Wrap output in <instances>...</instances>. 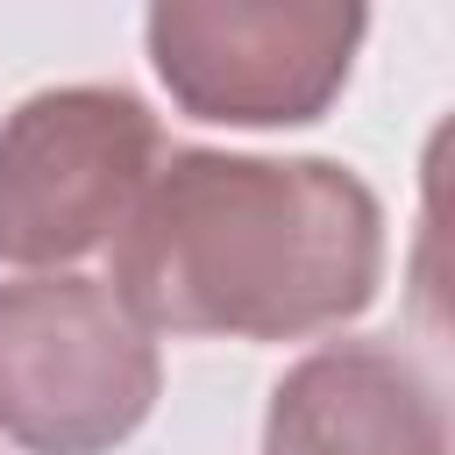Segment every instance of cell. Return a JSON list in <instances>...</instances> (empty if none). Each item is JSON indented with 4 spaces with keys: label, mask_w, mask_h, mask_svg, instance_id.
Listing matches in <instances>:
<instances>
[{
    "label": "cell",
    "mask_w": 455,
    "mask_h": 455,
    "mask_svg": "<svg viewBox=\"0 0 455 455\" xmlns=\"http://www.w3.org/2000/svg\"><path fill=\"white\" fill-rule=\"evenodd\" d=\"M164 164L128 85H43L0 121V263L43 277L107 249Z\"/></svg>",
    "instance_id": "obj_3"
},
{
    "label": "cell",
    "mask_w": 455,
    "mask_h": 455,
    "mask_svg": "<svg viewBox=\"0 0 455 455\" xmlns=\"http://www.w3.org/2000/svg\"><path fill=\"white\" fill-rule=\"evenodd\" d=\"M263 455H448V412L405 348L320 341L270 384Z\"/></svg>",
    "instance_id": "obj_5"
},
{
    "label": "cell",
    "mask_w": 455,
    "mask_h": 455,
    "mask_svg": "<svg viewBox=\"0 0 455 455\" xmlns=\"http://www.w3.org/2000/svg\"><path fill=\"white\" fill-rule=\"evenodd\" d=\"M370 36L348 0H156L142 14L149 71L171 107L213 128L320 121Z\"/></svg>",
    "instance_id": "obj_4"
},
{
    "label": "cell",
    "mask_w": 455,
    "mask_h": 455,
    "mask_svg": "<svg viewBox=\"0 0 455 455\" xmlns=\"http://www.w3.org/2000/svg\"><path fill=\"white\" fill-rule=\"evenodd\" d=\"M107 249V291L149 341H306L370 313L384 206L334 156L171 149Z\"/></svg>",
    "instance_id": "obj_1"
},
{
    "label": "cell",
    "mask_w": 455,
    "mask_h": 455,
    "mask_svg": "<svg viewBox=\"0 0 455 455\" xmlns=\"http://www.w3.org/2000/svg\"><path fill=\"white\" fill-rule=\"evenodd\" d=\"M164 391L156 341L78 270L0 284V441L28 455H114Z\"/></svg>",
    "instance_id": "obj_2"
}]
</instances>
